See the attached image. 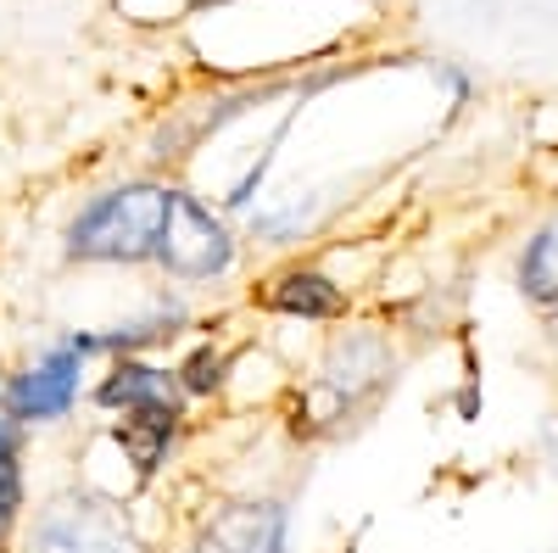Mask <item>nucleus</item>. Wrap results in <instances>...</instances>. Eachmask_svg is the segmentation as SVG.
Returning a JSON list of instances; mask_svg holds the SVG:
<instances>
[{
  "label": "nucleus",
  "instance_id": "nucleus-5",
  "mask_svg": "<svg viewBox=\"0 0 558 553\" xmlns=\"http://www.w3.org/2000/svg\"><path fill=\"white\" fill-rule=\"evenodd\" d=\"M252 302L274 318H291V325H341L352 313V291L336 280L324 263H279L252 286Z\"/></svg>",
  "mask_w": 558,
  "mask_h": 553
},
{
  "label": "nucleus",
  "instance_id": "nucleus-11",
  "mask_svg": "<svg viewBox=\"0 0 558 553\" xmlns=\"http://www.w3.org/2000/svg\"><path fill=\"white\" fill-rule=\"evenodd\" d=\"M514 286L536 313H558V213H547L525 236L514 257Z\"/></svg>",
  "mask_w": 558,
  "mask_h": 553
},
{
  "label": "nucleus",
  "instance_id": "nucleus-15",
  "mask_svg": "<svg viewBox=\"0 0 558 553\" xmlns=\"http://www.w3.org/2000/svg\"><path fill=\"white\" fill-rule=\"evenodd\" d=\"M23 442H28V431L0 413V465H7V458H23Z\"/></svg>",
  "mask_w": 558,
  "mask_h": 553
},
{
  "label": "nucleus",
  "instance_id": "nucleus-13",
  "mask_svg": "<svg viewBox=\"0 0 558 553\" xmlns=\"http://www.w3.org/2000/svg\"><path fill=\"white\" fill-rule=\"evenodd\" d=\"M23 503H28L23 458H7V465H0V553L12 548V531H17V520H23Z\"/></svg>",
  "mask_w": 558,
  "mask_h": 553
},
{
  "label": "nucleus",
  "instance_id": "nucleus-6",
  "mask_svg": "<svg viewBox=\"0 0 558 553\" xmlns=\"http://www.w3.org/2000/svg\"><path fill=\"white\" fill-rule=\"evenodd\" d=\"M28 553H134L112 503H96L84 492L51 497L28 531Z\"/></svg>",
  "mask_w": 558,
  "mask_h": 553
},
{
  "label": "nucleus",
  "instance_id": "nucleus-14",
  "mask_svg": "<svg viewBox=\"0 0 558 553\" xmlns=\"http://www.w3.org/2000/svg\"><path fill=\"white\" fill-rule=\"evenodd\" d=\"M436 84L447 89V96H452V107H463V101H470V73H463V68H452V62H436Z\"/></svg>",
  "mask_w": 558,
  "mask_h": 553
},
{
  "label": "nucleus",
  "instance_id": "nucleus-16",
  "mask_svg": "<svg viewBox=\"0 0 558 553\" xmlns=\"http://www.w3.org/2000/svg\"><path fill=\"white\" fill-rule=\"evenodd\" d=\"M542 458H547V470H558V408L542 420Z\"/></svg>",
  "mask_w": 558,
  "mask_h": 553
},
{
  "label": "nucleus",
  "instance_id": "nucleus-17",
  "mask_svg": "<svg viewBox=\"0 0 558 553\" xmlns=\"http://www.w3.org/2000/svg\"><path fill=\"white\" fill-rule=\"evenodd\" d=\"M218 7H235V0H184V12H191V17H207ZM341 7H368V0H341Z\"/></svg>",
  "mask_w": 558,
  "mask_h": 553
},
{
  "label": "nucleus",
  "instance_id": "nucleus-10",
  "mask_svg": "<svg viewBox=\"0 0 558 553\" xmlns=\"http://www.w3.org/2000/svg\"><path fill=\"white\" fill-rule=\"evenodd\" d=\"M184 431H191V413H123V420H112V442L123 465H134V481L162 476Z\"/></svg>",
  "mask_w": 558,
  "mask_h": 553
},
{
  "label": "nucleus",
  "instance_id": "nucleus-4",
  "mask_svg": "<svg viewBox=\"0 0 558 553\" xmlns=\"http://www.w3.org/2000/svg\"><path fill=\"white\" fill-rule=\"evenodd\" d=\"M89 392V358L68 347V336H51L39 347V358H28L17 375L0 386V413L17 420L23 431L34 425H62L78 408V397Z\"/></svg>",
  "mask_w": 558,
  "mask_h": 553
},
{
  "label": "nucleus",
  "instance_id": "nucleus-1",
  "mask_svg": "<svg viewBox=\"0 0 558 553\" xmlns=\"http://www.w3.org/2000/svg\"><path fill=\"white\" fill-rule=\"evenodd\" d=\"M168 207H173V184L162 179L101 184L73 207L62 229V257L84 268H157Z\"/></svg>",
  "mask_w": 558,
  "mask_h": 553
},
{
  "label": "nucleus",
  "instance_id": "nucleus-7",
  "mask_svg": "<svg viewBox=\"0 0 558 553\" xmlns=\"http://www.w3.org/2000/svg\"><path fill=\"white\" fill-rule=\"evenodd\" d=\"M184 553H291V509L286 497H235L213 509Z\"/></svg>",
  "mask_w": 558,
  "mask_h": 553
},
{
  "label": "nucleus",
  "instance_id": "nucleus-8",
  "mask_svg": "<svg viewBox=\"0 0 558 553\" xmlns=\"http://www.w3.org/2000/svg\"><path fill=\"white\" fill-rule=\"evenodd\" d=\"M84 397L112 420H123V413H191V397L179 392L173 363L162 358H107Z\"/></svg>",
  "mask_w": 558,
  "mask_h": 553
},
{
  "label": "nucleus",
  "instance_id": "nucleus-18",
  "mask_svg": "<svg viewBox=\"0 0 558 553\" xmlns=\"http://www.w3.org/2000/svg\"><path fill=\"white\" fill-rule=\"evenodd\" d=\"M0 386H7V381H0Z\"/></svg>",
  "mask_w": 558,
  "mask_h": 553
},
{
  "label": "nucleus",
  "instance_id": "nucleus-2",
  "mask_svg": "<svg viewBox=\"0 0 558 553\" xmlns=\"http://www.w3.org/2000/svg\"><path fill=\"white\" fill-rule=\"evenodd\" d=\"M397 386V347L386 325H347L330 336L313 381L302 392V413L318 431H341L347 420L368 413Z\"/></svg>",
  "mask_w": 558,
  "mask_h": 553
},
{
  "label": "nucleus",
  "instance_id": "nucleus-12",
  "mask_svg": "<svg viewBox=\"0 0 558 553\" xmlns=\"http://www.w3.org/2000/svg\"><path fill=\"white\" fill-rule=\"evenodd\" d=\"M173 375H179V392L191 397V402H213L229 392V375H235V352H229L223 341L202 336L184 347V358L173 363Z\"/></svg>",
  "mask_w": 558,
  "mask_h": 553
},
{
  "label": "nucleus",
  "instance_id": "nucleus-3",
  "mask_svg": "<svg viewBox=\"0 0 558 553\" xmlns=\"http://www.w3.org/2000/svg\"><path fill=\"white\" fill-rule=\"evenodd\" d=\"M157 268L179 291L218 286L241 268V229L229 224V213L207 207L196 191L173 184V207H168V236L157 252Z\"/></svg>",
  "mask_w": 558,
  "mask_h": 553
},
{
  "label": "nucleus",
  "instance_id": "nucleus-9",
  "mask_svg": "<svg viewBox=\"0 0 558 553\" xmlns=\"http://www.w3.org/2000/svg\"><path fill=\"white\" fill-rule=\"evenodd\" d=\"M191 325H196L191 302H184L179 291H162L140 313L118 318V325H107V330H89V336H96V358H157L162 347L191 336Z\"/></svg>",
  "mask_w": 558,
  "mask_h": 553
}]
</instances>
